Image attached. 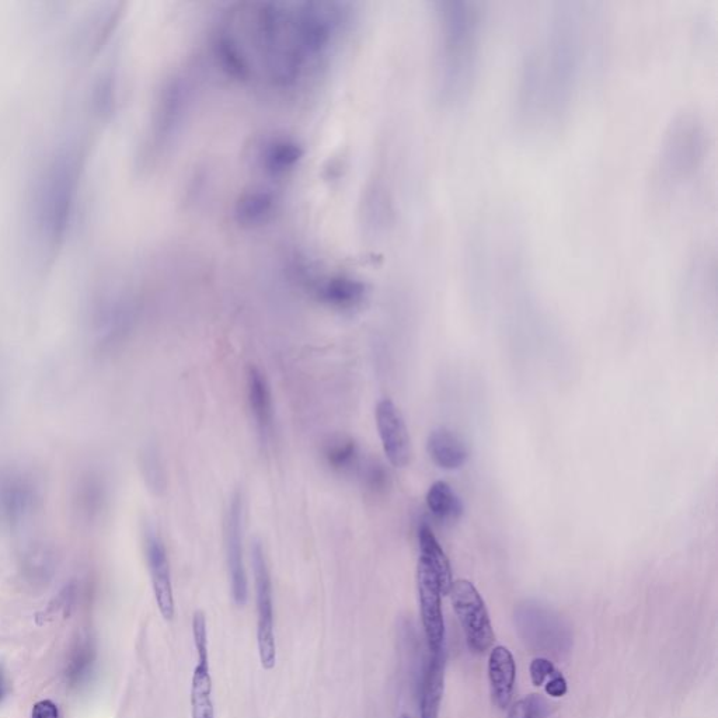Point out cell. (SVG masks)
Returning <instances> with one entry per match:
<instances>
[{
  "instance_id": "603a6c76",
  "label": "cell",
  "mask_w": 718,
  "mask_h": 718,
  "mask_svg": "<svg viewBox=\"0 0 718 718\" xmlns=\"http://www.w3.org/2000/svg\"><path fill=\"white\" fill-rule=\"evenodd\" d=\"M529 672H531L533 685L538 686V688L539 686L545 685V683L549 681L550 678H553L554 675L559 674V671H557V668L554 667L553 662L547 660L546 657L535 658V660L532 661Z\"/></svg>"
},
{
  "instance_id": "ba28073f",
  "label": "cell",
  "mask_w": 718,
  "mask_h": 718,
  "mask_svg": "<svg viewBox=\"0 0 718 718\" xmlns=\"http://www.w3.org/2000/svg\"><path fill=\"white\" fill-rule=\"evenodd\" d=\"M417 588L428 650H430V654L444 653L445 620L444 612H442L444 592H442L441 582H439L434 568L423 559H418Z\"/></svg>"
},
{
  "instance_id": "277c9868",
  "label": "cell",
  "mask_w": 718,
  "mask_h": 718,
  "mask_svg": "<svg viewBox=\"0 0 718 718\" xmlns=\"http://www.w3.org/2000/svg\"><path fill=\"white\" fill-rule=\"evenodd\" d=\"M80 152L76 146L59 149L48 166L38 195V226L54 246L64 236L71 221L73 200L80 172Z\"/></svg>"
},
{
  "instance_id": "30bf717a",
  "label": "cell",
  "mask_w": 718,
  "mask_h": 718,
  "mask_svg": "<svg viewBox=\"0 0 718 718\" xmlns=\"http://www.w3.org/2000/svg\"><path fill=\"white\" fill-rule=\"evenodd\" d=\"M376 425L381 437L383 452L390 465L403 469L413 458L409 428L402 411L390 399H383L376 406Z\"/></svg>"
},
{
  "instance_id": "d6986e66",
  "label": "cell",
  "mask_w": 718,
  "mask_h": 718,
  "mask_svg": "<svg viewBox=\"0 0 718 718\" xmlns=\"http://www.w3.org/2000/svg\"><path fill=\"white\" fill-rule=\"evenodd\" d=\"M324 458L327 465L336 472L351 473L361 467L358 445L347 437L331 439L324 448Z\"/></svg>"
},
{
  "instance_id": "9c48e42d",
  "label": "cell",
  "mask_w": 718,
  "mask_h": 718,
  "mask_svg": "<svg viewBox=\"0 0 718 718\" xmlns=\"http://www.w3.org/2000/svg\"><path fill=\"white\" fill-rule=\"evenodd\" d=\"M193 637L197 651V665L191 679V717L215 718L212 702V678L209 668L207 620L204 613L198 611L193 618Z\"/></svg>"
},
{
  "instance_id": "4316f807",
  "label": "cell",
  "mask_w": 718,
  "mask_h": 718,
  "mask_svg": "<svg viewBox=\"0 0 718 718\" xmlns=\"http://www.w3.org/2000/svg\"><path fill=\"white\" fill-rule=\"evenodd\" d=\"M5 696V681H3L2 672H0V700Z\"/></svg>"
},
{
  "instance_id": "5bb4252c",
  "label": "cell",
  "mask_w": 718,
  "mask_h": 718,
  "mask_svg": "<svg viewBox=\"0 0 718 718\" xmlns=\"http://www.w3.org/2000/svg\"><path fill=\"white\" fill-rule=\"evenodd\" d=\"M515 678H517V665L514 655L507 647L494 648L489 658V681L491 697L500 709L504 710L510 706Z\"/></svg>"
},
{
  "instance_id": "e0dca14e",
  "label": "cell",
  "mask_w": 718,
  "mask_h": 718,
  "mask_svg": "<svg viewBox=\"0 0 718 718\" xmlns=\"http://www.w3.org/2000/svg\"><path fill=\"white\" fill-rule=\"evenodd\" d=\"M418 546H420V559L427 561L434 568L444 596L449 595L453 584L451 563L430 526L424 524L418 529Z\"/></svg>"
},
{
  "instance_id": "52a82bcc",
  "label": "cell",
  "mask_w": 718,
  "mask_h": 718,
  "mask_svg": "<svg viewBox=\"0 0 718 718\" xmlns=\"http://www.w3.org/2000/svg\"><path fill=\"white\" fill-rule=\"evenodd\" d=\"M252 557L257 594V646H259L261 667L271 671L277 664L273 585H271L270 571H268L263 545L259 540L253 542Z\"/></svg>"
},
{
  "instance_id": "83f0119b",
  "label": "cell",
  "mask_w": 718,
  "mask_h": 718,
  "mask_svg": "<svg viewBox=\"0 0 718 718\" xmlns=\"http://www.w3.org/2000/svg\"><path fill=\"white\" fill-rule=\"evenodd\" d=\"M400 718H410V717H409V716H407V714H403V716H402V717H400Z\"/></svg>"
},
{
  "instance_id": "8fae6325",
  "label": "cell",
  "mask_w": 718,
  "mask_h": 718,
  "mask_svg": "<svg viewBox=\"0 0 718 718\" xmlns=\"http://www.w3.org/2000/svg\"><path fill=\"white\" fill-rule=\"evenodd\" d=\"M243 507L242 494L236 493L232 498L226 519V556H228V568L230 585L235 604L245 606L247 602V575L245 563H243Z\"/></svg>"
},
{
  "instance_id": "ac0fdd59",
  "label": "cell",
  "mask_w": 718,
  "mask_h": 718,
  "mask_svg": "<svg viewBox=\"0 0 718 718\" xmlns=\"http://www.w3.org/2000/svg\"><path fill=\"white\" fill-rule=\"evenodd\" d=\"M427 507L438 521L456 522L462 518L463 504L458 494L445 482H435L427 493Z\"/></svg>"
},
{
  "instance_id": "9a60e30c",
  "label": "cell",
  "mask_w": 718,
  "mask_h": 718,
  "mask_svg": "<svg viewBox=\"0 0 718 718\" xmlns=\"http://www.w3.org/2000/svg\"><path fill=\"white\" fill-rule=\"evenodd\" d=\"M446 654H430L420 685V717L438 718L445 689Z\"/></svg>"
},
{
  "instance_id": "484cf974",
  "label": "cell",
  "mask_w": 718,
  "mask_h": 718,
  "mask_svg": "<svg viewBox=\"0 0 718 718\" xmlns=\"http://www.w3.org/2000/svg\"><path fill=\"white\" fill-rule=\"evenodd\" d=\"M546 693L552 697H563L566 696L568 686L566 678L563 675L556 674L553 678H550L545 685Z\"/></svg>"
},
{
  "instance_id": "7c38bea8",
  "label": "cell",
  "mask_w": 718,
  "mask_h": 718,
  "mask_svg": "<svg viewBox=\"0 0 718 718\" xmlns=\"http://www.w3.org/2000/svg\"><path fill=\"white\" fill-rule=\"evenodd\" d=\"M146 559H148L149 571H151L153 592H155L156 604L163 619L173 620L174 618V595L172 575H170V564L167 559L166 547L160 539L159 533L153 526H149L145 532Z\"/></svg>"
},
{
  "instance_id": "6da1fadb",
  "label": "cell",
  "mask_w": 718,
  "mask_h": 718,
  "mask_svg": "<svg viewBox=\"0 0 718 718\" xmlns=\"http://www.w3.org/2000/svg\"><path fill=\"white\" fill-rule=\"evenodd\" d=\"M589 34L585 5L554 3L519 71L517 111L528 130H552L570 114L587 71Z\"/></svg>"
},
{
  "instance_id": "8992f818",
  "label": "cell",
  "mask_w": 718,
  "mask_h": 718,
  "mask_svg": "<svg viewBox=\"0 0 718 718\" xmlns=\"http://www.w3.org/2000/svg\"><path fill=\"white\" fill-rule=\"evenodd\" d=\"M453 611L465 632L467 646L477 654H484L494 643V630L482 595L470 581H453L451 591Z\"/></svg>"
},
{
  "instance_id": "7a4b0ae2",
  "label": "cell",
  "mask_w": 718,
  "mask_h": 718,
  "mask_svg": "<svg viewBox=\"0 0 718 718\" xmlns=\"http://www.w3.org/2000/svg\"><path fill=\"white\" fill-rule=\"evenodd\" d=\"M434 92L442 106L458 107L472 93L482 51L479 3L445 0L434 9Z\"/></svg>"
},
{
  "instance_id": "d4e9b609",
  "label": "cell",
  "mask_w": 718,
  "mask_h": 718,
  "mask_svg": "<svg viewBox=\"0 0 718 718\" xmlns=\"http://www.w3.org/2000/svg\"><path fill=\"white\" fill-rule=\"evenodd\" d=\"M31 718H59V710L57 704L51 700H41L34 704Z\"/></svg>"
},
{
  "instance_id": "4fadbf2b",
  "label": "cell",
  "mask_w": 718,
  "mask_h": 718,
  "mask_svg": "<svg viewBox=\"0 0 718 718\" xmlns=\"http://www.w3.org/2000/svg\"><path fill=\"white\" fill-rule=\"evenodd\" d=\"M247 397L261 439L267 441L273 434L274 427L273 396L266 376L254 365L247 369Z\"/></svg>"
},
{
  "instance_id": "cb8c5ba5",
  "label": "cell",
  "mask_w": 718,
  "mask_h": 718,
  "mask_svg": "<svg viewBox=\"0 0 718 718\" xmlns=\"http://www.w3.org/2000/svg\"><path fill=\"white\" fill-rule=\"evenodd\" d=\"M144 467L146 469V479L151 482L153 489H162V473H160L159 459L155 453L149 452L145 456Z\"/></svg>"
},
{
  "instance_id": "2e32d148",
  "label": "cell",
  "mask_w": 718,
  "mask_h": 718,
  "mask_svg": "<svg viewBox=\"0 0 718 718\" xmlns=\"http://www.w3.org/2000/svg\"><path fill=\"white\" fill-rule=\"evenodd\" d=\"M428 455L438 467L444 470L462 469L469 460V451L462 441L448 428H437L427 441Z\"/></svg>"
},
{
  "instance_id": "44dd1931",
  "label": "cell",
  "mask_w": 718,
  "mask_h": 718,
  "mask_svg": "<svg viewBox=\"0 0 718 718\" xmlns=\"http://www.w3.org/2000/svg\"><path fill=\"white\" fill-rule=\"evenodd\" d=\"M93 662L92 648L87 646L79 647L73 655L71 665H69L68 678L72 683L80 682L83 676L87 675L90 665Z\"/></svg>"
},
{
  "instance_id": "ffe728a7",
  "label": "cell",
  "mask_w": 718,
  "mask_h": 718,
  "mask_svg": "<svg viewBox=\"0 0 718 718\" xmlns=\"http://www.w3.org/2000/svg\"><path fill=\"white\" fill-rule=\"evenodd\" d=\"M552 706L540 695H529L511 707L508 718H552Z\"/></svg>"
},
{
  "instance_id": "7402d4cb",
  "label": "cell",
  "mask_w": 718,
  "mask_h": 718,
  "mask_svg": "<svg viewBox=\"0 0 718 718\" xmlns=\"http://www.w3.org/2000/svg\"><path fill=\"white\" fill-rule=\"evenodd\" d=\"M364 482L367 483L369 489L374 491L385 490L389 484V473L385 467L379 463H369V465L361 467Z\"/></svg>"
},
{
  "instance_id": "5b68a950",
  "label": "cell",
  "mask_w": 718,
  "mask_h": 718,
  "mask_svg": "<svg viewBox=\"0 0 718 718\" xmlns=\"http://www.w3.org/2000/svg\"><path fill=\"white\" fill-rule=\"evenodd\" d=\"M515 626L522 640L539 653L560 658L573 646V636L564 620L538 602L518 605Z\"/></svg>"
},
{
  "instance_id": "3957f363",
  "label": "cell",
  "mask_w": 718,
  "mask_h": 718,
  "mask_svg": "<svg viewBox=\"0 0 718 718\" xmlns=\"http://www.w3.org/2000/svg\"><path fill=\"white\" fill-rule=\"evenodd\" d=\"M709 151V131L695 111L676 115L662 137L655 177L664 190H678L696 179Z\"/></svg>"
}]
</instances>
